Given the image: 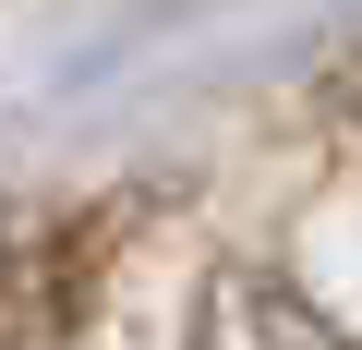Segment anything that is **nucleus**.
I'll return each instance as SVG.
<instances>
[{"label": "nucleus", "mask_w": 362, "mask_h": 350, "mask_svg": "<svg viewBox=\"0 0 362 350\" xmlns=\"http://www.w3.org/2000/svg\"><path fill=\"white\" fill-rule=\"evenodd\" d=\"M206 350H350V338H326L290 290H254V278H230L218 290V314H206Z\"/></svg>", "instance_id": "nucleus-1"}]
</instances>
